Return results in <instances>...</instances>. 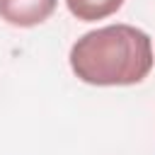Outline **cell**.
Here are the masks:
<instances>
[{
  "instance_id": "cell-1",
  "label": "cell",
  "mask_w": 155,
  "mask_h": 155,
  "mask_svg": "<svg viewBox=\"0 0 155 155\" xmlns=\"http://www.w3.org/2000/svg\"><path fill=\"white\" fill-rule=\"evenodd\" d=\"M68 58L73 73L87 85H138L153 70V41L138 27L109 24L82 34Z\"/></svg>"
},
{
  "instance_id": "cell-3",
  "label": "cell",
  "mask_w": 155,
  "mask_h": 155,
  "mask_svg": "<svg viewBox=\"0 0 155 155\" xmlns=\"http://www.w3.org/2000/svg\"><path fill=\"white\" fill-rule=\"evenodd\" d=\"M65 5L73 17L82 22H97L114 15L124 5V0H65Z\"/></svg>"
},
{
  "instance_id": "cell-2",
  "label": "cell",
  "mask_w": 155,
  "mask_h": 155,
  "mask_svg": "<svg viewBox=\"0 0 155 155\" xmlns=\"http://www.w3.org/2000/svg\"><path fill=\"white\" fill-rule=\"evenodd\" d=\"M58 0H0V19L12 27H36L46 22Z\"/></svg>"
}]
</instances>
